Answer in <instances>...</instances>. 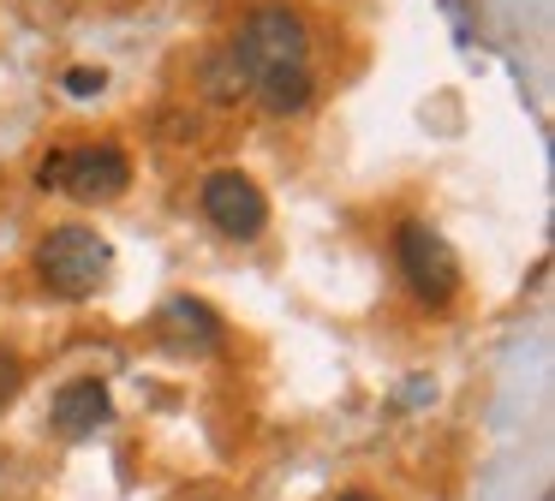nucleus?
<instances>
[{
  "mask_svg": "<svg viewBox=\"0 0 555 501\" xmlns=\"http://www.w3.org/2000/svg\"><path fill=\"white\" fill-rule=\"evenodd\" d=\"M221 54L240 66L245 95L269 107V114H299L311 107V30L293 7H257L240 18V30L228 36Z\"/></svg>",
  "mask_w": 555,
  "mask_h": 501,
  "instance_id": "nucleus-1",
  "label": "nucleus"
},
{
  "mask_svg": "<svg viewBox=\"0 0 555 501\" xmlns=\"http://www.w3.org/2000/svg\"><path fill=\"white\" fill-rule=\"evenodd\" d=\"M37 274L54 298H96L114 274V245L85 221H61L37 245Z\"/></svg>",
  "mask_w": 555,
  "mask_h": 501,
  "instance_id": "nucleus-2",
  "label": "nucleus"
},
{
  "mask_svg": "<svg viewBox=\"0 0 555 501\" xmlns=\"http://www.w3.org/2000/svg\"><path fill=\"white\" fill-rule=\"evenodd\" d=\"M37 185L42 191H66L78 203H114L132 185V162L114 143H90V150H54L37 162Z\"/></svg>",
  "mask_w": 555,
  "mask_h": 501,
  "instance_id": "nucleus-3",
  "label": "nucleus"
},
{
  "mask_svg": "<svg viewBox=\"0 0 555 501\" xmlns=\"http://www.w3.org/2000/svg\"><path fill=\"white\" fill-rule=\"evenodd\" d=\"M395 257H400V274L406 286L424 298V305H448L460 293V257L430 221H400L395 233Z\"/></svg>",
  "mask_w": 555,
  "mask_h": 501,
  "instance_id": "nucleus-4",
  "label": "nucleus"
},
{
  "mask_svg": "<svg viewBox=\"0 0 555 501\" xmlns=\"http://www.w3.org/2000/svg\"><path fill=\"white\" fill-rule=\"evenodd\" d=\"M197 203H204V215L221 227L228 239H257L269 221V197L257 191L251 174H240V167H221V174L204 179V191H197Z\"/></svg>",
  "mask_w": 555,
  "mask_h": 501,
  "instance_id": "nucleus-5",
  "label": "nucleus"
},
{
  "mask_svg": "<svg viewBox=\"0 0 555 501\" xmlns=\"http://www.w3.org/2000/svg\"><path fill=\"white\" fill-rule=\"evenodd\" d=\"M156 341L168 346V352L180 358H204L221 346V317L204 305V298H168V305L156 310Z\"/></svg>",
  "mask_w": 555,
  "mask_h": 501,
  "instance_id": "nucleus-6",
  "label": "nucleus"
},
{
  "mask_svg": "<svg viewBox=\"0 0 555 501\" xmlns=\"http://www.w3.org/2000/svg\"><path fill=\"white\" fill-rule=\"evenodd\" d=\"M49 418H54V436L85 441V436H96V429L114 418V400H108V388H102L96 376H78V382H66V388L54 394Z\"/></svg>",
  "mask_w": 555,
  "mask_h": 501,
  "instance_id": "nucleus-7",
  "label": "nucleus"
},
{
  "mask_svg": "<svg viewBox=\"0 0 555 501\" xmlns=\"http://www.w3.org/2000/svg\"><path fill=\"white\" fill-rule=\"evenodd\" d=\"M204 90L216 95V102H240V95H245V78H240V66H233L228 54L204 60Z\"/></svg>",
  "mask_w": 555,
  "mask_h": 501,
  "instance_id": "nucleus-8",
  "label": "nucleus"
},
{
  "mask_svg": "<svg viewBox=\"0 0 555 501\" xmlns=\"http://www.w3.org/2000/svg\"><path fill=\"white\" fill-rule=\"evenodd\" d=\"M18 388H25V358H18L13 346H0V406L13 400Z\"/></svg>",
  "mask_w": 555,
  "mask_h": 501,
  "instance_id": "nucleus-9",
  "label": "nucleus"
},
{
  "mask_svg": "<svg viewBox=\"0 0 555 501\" xmlns=\"http://www.w3.org/2000/svg\"><path fill=\"white\" fill-rule=\"evenodd\" d=\"M66 90H73V95H102V90H108V72H102V66H73V72H66Z\"/></svg>",
  "mask_w": 555,
  "mask_h": 501,
  "instance_id": "nucleus-10",
  "label": "nucleus"
},
{
  "mask_svg": "<svg viewBox=\"0 0 555 501\" xmlns=\"http://www.w3.org/2000/svg\"><path fill=\"white\" fill-rule=\"evenodd\" d=\"M335 501H376V496H364V489H347V496H335Z\"/></svg>",
  "mask_w": 555,
  "mask_h": 501,
  "instance_id": "nucleus-11",
  "label": "nucleus"
}]
</instances>
